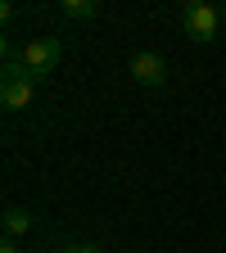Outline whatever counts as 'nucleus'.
<instances>
[{
	"instance_id": "9",
	"label": "nucleus",
	"mask_w": 226,
	"mask_h": 253,
	"mask_svg": "<svg viewBox=\"0 0 226 253\" xmlns=\"http://www.w3.org/2000/svg\"><path fill=\"white\" fill-rule=\"evenodd\" d=\"M222 18H226V9H222Z\"/></svg>"
},
{
	"instance_id": "4",
	"label": "nucleus",
	"mask_w": 226,
	"mask_h": 253,
	"mask_svg": "<svg viewBox=\"0 0 226 253\" xmlns=\"http://www.w3.org/2000/svg\"><path fill=\"white\" fill-rule=\"evenodd\" d=\"M127 68H132V77H136L140 86H163V82H168V59L158 54V50H136Z\"/></svg>"
},
{
	"instance_id": "2",
	"label": "nucleus",
	"mask_w": 226,
	"mask_h": 253,
	"mask_svg": "<svg viewBox=\"0 0 226 253\" xmlns=\"http://www.w3.org/2000/svg\"><path fill=\"white\" fill-rule=\"evenodd\" d=\"M37 82H41V77H32L27 68H18V63H5V73H0V104H5L9 113L27 109L32 100H37Z\"/></svg>"
},
{
	"instance_id": "5",
	"label": "nucleus",
	"mask_w": 226,
	"mask_h": 253,
	"mask_svg": "<svg viewBox=\"0 0 226 253\" xmlns=\"http://www.w3.org/2000/svg\"><path fill=\"white\" fill-rule=\"evenodd\" d=\"M0 226H5V240H18V235L32 231V212L27 208H5V221H0Z\"/></svg>"
},
{
	"instance_id": "8",
	"label": "nucleus",
	"mask_w": 226,
	"mask_h": 253,
	"mask_svg": "<svg viewBox=\"0 0 226 253\" xmlns=\"http://www.w3.org/2000/svg\"><path fill=\"white\" fill-rule=\"evenodd\" d=\"M0 253H23V249H18V240H0Z\"/></svg>"
},
{
	"instance_id": "6",
	"label": "nucleus",
	"mask_w": 226,
	"mask_h": 253,
	"mask_svg": "<svg viewBox=\"0 0 226 253\" xmlns=\"http://www.w3.org/2000/svg\"><path fill=\"white\" fill-rule=\"evenodd\" d=\"M59 9H63V18H73V23L100 18V5H95V0H59Z\"/></svg>"
},
{
	"instance_id": "1",
	"label": "nucleus",
	"mask_w": 226,
	"mask_h": 253,
	"mask_svg": "<svg viewBox=\"0 0 226 253\" xmlns=\"http://www.w3.org/2000/svg\"><path fill=\"white\" fill-rule=\"evenodd\" d=\"M63 59V41L59 37H32L27 45H5V63H18L32 77L54 73V63Z\"/></svg>"
},
{
	"instance_id": "7",
	"label": "nucleus",
	"mask_w": 226,
	"mask_h": 253,
	"mask_svg": "<svg viewBox=\"0 0 226 253\" xmlns=\"http://www.w3.org/2000/svg\"><path fill=\"white\" fill-rule=\"evenodd\" d=\"M59 253H104L100 244H68V249H59Z\"/></svg>"
},
{
	"instance_id": "3",
	"label": "nucleus",
	"mask_w": 226,
	"mask_h": 253,
	"mask_svg": "<svg viewBox=\"0 0 226 253\" xmlns=\"http://www.w3.org/2000/svg\"><path fill=\"white\" fill-rule=\"evenodd\" d=\"M181 27H185V37H190V41L208 45V41H217V27H222V9H213L208 0H190V5L181 9Z\"/></svg>"
}]
</instances>
